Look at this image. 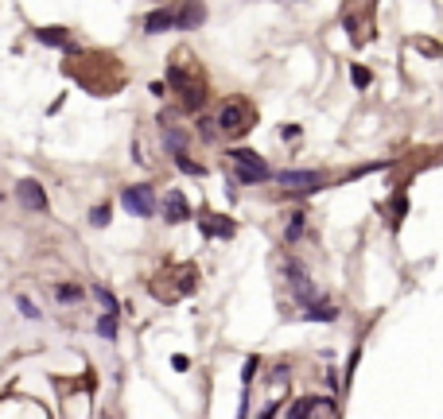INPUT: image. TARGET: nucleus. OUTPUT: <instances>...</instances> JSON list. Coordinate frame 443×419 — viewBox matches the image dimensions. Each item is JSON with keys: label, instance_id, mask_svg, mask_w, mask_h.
<instances>
[{"label": "nucleus", "instance_id": "obj_1", "mask_svg": "<svg viewBox=\"0 0 443 419\" xmlns=\"http://www.w3.org/2000/svg\"><path fill=\"white\" fill-rule=\"evenodd\" d=\"M168 90H176L179 97H183V109L194 113L202 109V101H206V82H202V74L194 70V59L191 55H176L168 67Z\"/></svg>", "mask_w": 443, "mask_h": 419}, {"label": "nucleus", "instance_id": "obj_2", "mask_svg": "<svg viewBox=\"0 0 443 419\" xmlns=\"http://www.w3.org/2000/svg\"><path fill=\"white\" fill-rule=\"evenodd\" d=\"M257 125V109H253L249 97H226L222 113H218V132L226 140H242L245 132H253Z\"/></svg>", "mask_w": 443, "mask_h": 419}, {"label": "nucleus", "instance_id": "obj_3", "mask_svg": "<svg viewBox=\"0 0 443 419\" xmlns=\"http://www.w3.org/2000/svg\"><path fill=\"white\" fill-rule=\"evenodd\" d=\"M230 160H234V183H242V186H257V183H268L272 179V171H268V163L260 160L257 151H249V148H234V151H226Z\"/></svg>", "mask_w": 443, "mask_h": 419}, {"label": "nucleus", "instance_id": "obj_4", "mask_svg": "<svg viewBox=\"0 0 443 419\" xmlns=\"http://www.w3.org/2000/svg\"><path fill=\"white\" fill-rule=\"evenodd\" d=\"M121 206L136 218H156V191L148 183H136V186H125L121 191Z\"/></svg>", "mask_w": 443, "mask_h": 419}, {"label": "nucleus", "instance_id": "obj_5", "mask_svg": "<svg viewBox=\"0 0 443 419\" xmlns=\"http://www.w3.org/2000/svg\"><path fill=\"white\" fill-rule=\"evenodd\" d=\"M276 183L284 186V191H300V194H315L323 186V175L319 171H303V167H292V171H280Z\"/></svg>", "mask_w": 443, "mask_h": 419}, {"label": "nucleus", "instance_id": "obj_6", "mask_svg": "<svg viewBox=\"0 0 443 419\" xmlns=\"http://www.w3.org/2000/svg\"><path fill=\"white\" fill-rule=\"evenodd\" d=\"M199 229H202V237H210V241H230V237L237 233V226L226 218V214H206V210L199 214Z\"/></svg>", "mask_w": 443, "mask_h": 419}, {"label": "nucleus", "instance_id": "obj_7", "mask_svg": "<svg viewBox=\"0 0 443 419\" xmlns=\"http://www.w3.org/2000/svg\"><path fill=\"white\" fill-rule=\"evenodd\" d=\"M284 276H288V287H292V295H296L300 303H311V299H315V287H311L308 268H303V264L288 260V264H284Z\"/></svg>", "mask_w": 443, "mask_h": 419}, {"label": "nucleus", "instance_id": "obj_8", "mask_svg": "<svg viewBox=\"0 0 443 419\" xmlns=\"http://www.w3.org/2000/svg\"><path fill=\"white\" fill-rule=\"evenodd\" d=\"M16 198H20V206L32 210V214H43V210H47V194H43V186L35 183V179H20Z\"/></svg>", "mask_w": 443, "mask_h": 419}, {"label": "nucleus", "instance_id": "obj_9", "mask_svg": "<svg viewBox=\"0 0 443 419\" xmlns=\"http://www.w3.org/2000/svg\"><path fill=\"white\" fill-rule=\"evenodd\" d=\"M194 218V210L187 206V198L179 191H168L164 194V221L168 226H183V221H191Z\"/></svg>", "mask_w": 443, "mask_h": 419}, {"label": "nucleus", "instance_id": "obj_10", "mask_svg": "<svg viewBox=\"0 0 443 419\" xmlns=\"http://www.w3.org/2000/svg\"><path fill=\"white\" fill-rule=\"evenodd\" d=\"M206 24V4L202 0H183V8L176 12V24L171 27H179V32H194V27H202Z\"/></svg>", "mask_w": 443, "mask_h": 419}, {"label": "nucleus", "instance_id": "obj_11", "mask_svg": "<svg viewBox=\"0 0 443 419\" xmlns=\"http://www.w3.org/2000/svg\"><path fill=\"white\" fill-rule=\"evenodd\" d=\"M35 43H43V47H62L70 50V32L67 27H35Z\"/></svg>", "mask_w": 443, "mask_h": 419}, {"label": "nucleus", "instance_id": "obj_12", "mask_svg": "<svg viewBox=\"0 0 443 419\" xmlns=\"http://www.w3.org/2000/svg\"><path fill=\"white\" fill-rule=\"evenodd\" d=\"M171 24H176V12L171 8H156V12H148V20H144V32L159 35V32H171Z\"/></svg>", "mask_w": 443, "mask_h": 419}, {"label": "nucleus", "instance_id": "obj_13", "mask_svg": "<svg viewBox=\"0 0 443 419\" xmlns=\"http://www.w3.org/2000/svg\"><path fill=\"white\" fill-rule=\"evenodd\" d=\"M303 319L308 322H335L338 319V307H331V303H308V310H303Z\"/></svg>", "mask_w": 443, "mask_h": 419}, {"label": "nucleus", "instance_id": "obj_14", "mask_svg": "<svg viewBox=\"0 0 443 419\" xmlns=\"http://www.w3.org/2000/svg\"><path fill=\"white\" fill-rule=\"evenodd\" d=\"M159 132H164V144H168V151H187V132L171 128L164 117H159Z\"/></svg>", "mask_w": 443, "mask_h": 419}, {"label": "nucleus", "instance_id": "obj_15", "mask_svg": "<svg viewBox=\"0 0 443 419\" xmlns=\"http://www.w3.org/2000/svg\"><path fill=\"white\" fill-rule=\"evenodd\" d=\"M171 156H176V163H179V171H183V175H194V179L206 175V167H202V163H194L187 151H171Z\"/></svg>", "mask_w": 443, "mask_h": 419}, {"label": "nucleus", "instance_id": "obj_16", "mask_svg": "<svg viewBox=\"0 0 443 419\" xmlns=\"http://www.w3.org/2000/svg\"><path fill=\"white\" fill-rule=\"evenodd\" d=\"M98 334L105 338V342H113V338H117V315H113V310H105V315L98 319Z\"/></svg>", "mask_w": 443, "mask_h": 419}, {"label": "nucleus", "instance_id": "obj_17", "mask_svg": "<svg viewBox=\"0 0 443 419\" xmlns=\"http://www.w3.org/2000/svg\"><path fill=\"white\" fill-rule=\"evenodd\" d=\"M93 299H98L101 303V310H113V315H117V310H121V303H117V295H113V291H109V287H93Z\"/></svg>", "mask_w": 443, "mask_h": 419}, {"label": "nucleus", "instance_id": "obj_18", "mask_svg": "<svg viewBox=\"0 0 443 419\" xmlns=\"http://www.w3.org/2000/svg\"><path fill=\"white\" fill-rule=\"evenodd\" d=\"M109 221H113V210H109V202H101V206L90 210V226H93V229H105Z\"/></svg>", "mask_w": 443, "mask_h": 419}, {"label": "nucleus", "instance_id": "obj_19", "mask_svg": "<svg viewBox=\"0 0 443 419\" xmlns=\"http://www.w3.org/2000/svg\"><path fill=\"white\" fill-rule=\"evenodd\" d=\"M300 233H303V210H292V218H288V229H284V241L292 245Z\"/></svg>", "mask_w": 443, "mask_h": 419}, {"label": "nucleus", "instance_id": "obj_20", "mask_svg": "<svg viewBox=\"0 0 443 419\" xmlns=\"http://www.w3.org/2000/svg\"><path fill=\"white\" fill-rule=\"evenodd\" d=\"M315 408H319V396H303L300 404H292V408H288V415H296V419H300V415H311Z\"/></svg>", "mask_w": 443, "mask_h": 419}, {"label": "nucleus", "instance_id": "obj_21", "mask_svg": "<svg viewBox=\"0 0 443 419\" xmlns=\"http://www.w3.org/2000/svg\"><path fill=\"white\" fill-rule=\"evenodd\" d=\"M55 295H59V303H78V299H82V287H74V284H59V287H55Z\"/></svg>", "mask_w": 443, "mask_h": 419}, {"label": "nucleus", "instance_id": "obj_22", "mask_svg": "<svg viewBox=\"0 0 443 419\" xmlns=\"http://www.w3.org/2000/svg\"><path fill=\"white\" fill-rule=\"evenodd\" d=\"M350 74H354V85H358V90H369V82H373V74H369L366 67H358V62H354V67H350Z\"/></svg>", "mask_w": 443, "mask_h": 419}, {"label": "nucleus", "instance_id": "obj_23", "mask_svg": "<svg viewBox=\"0 0 443 419\" xmlns=\"http://www.w3.org/2000/svg\"><path fill=\"white\" fill-rule=\"evenodd\" d=\"M16 307H20V315H24V319H39V307H35V303L27 299V295H20Z\"/></svg>", "mask_w": 443, "mask_h": 419}, {"label": "nucleus", "instance_id": "obj_24", "mask_svg": "<svg viewBox=\"0 0 443 419\" xmlns=\"http://www.w3.org/2000/svg\"><path fill=\"white\" fill-rule=\"evenodd\" d=\"M404 210H409V202H404V194H397V198H393V226H401Z\"/></svg>", "mask_w": 443, "mask_h": 419}, {"label": "nucleus", "instance_id": "obj_25", "mask_svg": "<svg viewBox=\"0 0 443 419\" xmlns=\"http://www.w3.org/2000/svg\"><path fill=\"white\" fill-rule=\"evenodd\" d=\"M257 369H260V361H257V357H249V361H245V369H242V380H245V385L253 380V373H257Z\"/></svg>", "mask_w": 443, "mask_h": 419}, {"label": "nucleus", "instance_id": "obj_26", "mask_svg": "<svg viewBox=\"0 0 443 419\" xmlns=\"http://www.w3.org/2000/svg\"><path fill=\"white\" fill-rule=\"evenodd\" d=\"M194 125H199V132H202V136H214V132H218V128H214V125H210V121H206V117H202V121H194Z\"/></svg>", "mask_w": 443, "mask_h": 419}, {"label": "nucleus", "instance_id": "obj_27", "mask_svg": "<svg viewBox=\"0 0 443 419\" xmlns=\"http://www.w3.org/2000/svg\"><path fill=\"white\" fill-rule=\"evenodd\" d=\"M280 136H284V140H296V136H300V128H296V125H284V128H280Z\"/></svg>", "mask_w": 443, "mask_h": 419}]
</instances>
